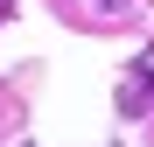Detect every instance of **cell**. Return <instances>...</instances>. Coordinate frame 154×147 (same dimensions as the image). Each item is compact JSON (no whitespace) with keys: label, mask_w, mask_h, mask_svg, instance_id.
<instances>
[{"label":"cell","mask_w":154,"mask_h":147,"mask_svg":"<svg viewBox=\"0 0 154 147\" xmlns=\"http://www.w3.org/2000/svg\"><path fill=\"white\" fill-rule=\"evenodd\" d=\"M98 7H126V0H98Z\"/></svg>","instance_id":"obj_2"},{"label":"cell","mask_w":154,"mask_h":147,"mask_svg":"<svg viewBox=\"0 0 154 147\" xmlns=\"http://www.w3.org/2000/svg\"><path fill=\"white\" fill-rule=\"evenodd\" d=\"M147 98H154V42L140 49V63H133V84H119V112H147Z\"/></svg>","instance_id":"obj_1"},{"label":"cell","mask_w":154,"mask_h":147,"mask_svg":"<svg viewBox=\"0 0 154 147\" xmlns=\"http://www.w3.org/2000/svg\"><path fill=\"white\" fill-rule=\"evenodd\" d=\"M7 7H14V0H0V14H7Z\"/></svg>","instance_id":"obj_3"}]
</instances>
